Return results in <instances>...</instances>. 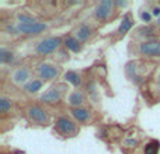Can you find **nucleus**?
Segmentation results:
<instances>
[{"instance_id":"f257e3e1","label":"nucleus","mask_w":160,"mask_h":154,"mask_svg":"<svg viewBox=\"0 0 160 154\" xmlns=\"http://www.w3.org/2000/svg\"><path fill=\"white\" fill-rule=\"evenodd\" d=\"M68 90H69L68 83H56V84L51 85L48 90H45L44 94H41L39 101L45 105H56L63 99Z\"/></svg>"},{"instance_id":"f03ea898","label":"nucleus","mask_w":160,"mask_h":154,"mask_svg":"<svg viewBox=\"0 0 160 154\" xmlns=\"http://www.w3.org/2000/svg\"><path fill=\"white\" fill-rule=\"evenodd\" d=\"M25 116H27V119L31 123L37 125V126H48L51 123V121H52L51 113L44 107H41L38 104L28 105L27 109H25Z\"/></svg>"},{"instance_id":"7ed1b4c3","label":"nucleus","mask_w":160,"mask_h":154,"mask_svg":"<svg viewBox=\"0 0 160 154\" xmlns=\"http://www.w3.org/2000/svg\"><path fill=\"white\" fill-rule=\"evenodd\" d=\"M53 128H55V132L59 136H63V137H73V136L78 135L80 130L78 122L68 115L58 116L55 123H53Z\"/></svg>"},{"instance_id":"20e7f679","label":"nucleus","mask_w":160,"mask_h":154,"mask_svg":"<svg viewBox=\"0 0 160 154\" xmlns=\"http://www.w3.org/2000/svg\"><path fill=\"white\" fill-rule=\"evenodd\" d=\"M35 73L38 79L42 81H53V80L59 79L62 76V69L58 65L49 63V62H39L35 66Z\"/></svg>"},{"instance_id":"39448f33","label":"nucleus","mask_w":160,"mask_h":154,"mask_svg":"<svg viewBox=\"0 0 160 154\" xmlns=\"http://www.w3.org/2000/svg\"><path fill=\"white\" fill-rule=\"evenodd\" d=\"M62 45H63V41L61 36H47L37 44L35 52L41 56H48L58 52Z\"/></svg>"},{"instance_id":"423d86ee","label":"nucleus","mask_w":160,"mask_h":154,"mask_svg":"<svg viewBox=\"0 0 160 154\" xmlns=\"http://www.w3.org/2000/svg\"><path fill=\"white\" fill-rule=\"evenodd\" d=\"M17 28L18 35H28V36H35L39 34L45 32L48 30V24L42 21H35V22H14Z\"/></svg>"},{"instance_id":"0eeeda50","label":"nucleus","mask_w":160,"mask_h":154,"mask_svg":"<svg viewBox=\"0 0 160 154\" xmlns=\"http://www.w3.org/2000/svg\"><path fill=\"white\" fill-rule=\"evenodd\" d=\"M31 80H32V70L28 66H18L10 73V81L16 87H24Z\"/></svg>"},{"instance_id":"6e6552de","label":"nucleus","mask_w":160,"mask_h":154,"mask_svg":"<svg viewBox=\"0 0 160 154\" xmlns=\"http://www.w3.org/2000/svg\"><path fill=\"white\" fill-rule=\"evenodd\" d=\"M114 11H115V6H114V2L111 0H105V2H100L97 3V6L94 7L93 14L94 18L100 22H105L112 17Z\"/></svg>"},{"instance_id":"1a4fd4ad","label":"nucleus","mask_w":160,"mask_h":154,"mask_svg":"<svg viewBox=\"0 0 160 154\" xmlns=\"http://www.w3.org/2000/svg\"><path fill=\"white\" fill-rule=\"evenodd\" d=\"M138 52L145 58H159L160 56V39L143 41L138 45Z\"/></svg>"},{"instance_id":"9d476101","label":"nucleus","mask_w":160,"mask_h":154,"mask_svg":"<svg viewBox=\"0 0 160 154\" xmlns=\"http://www.w3.org/2000/svg\"><path fill=\"white\" fill-rule=\"evenodd\" d=\"M66 102L70 105V108H82L87 102V98L82 90H73L66 97Z\"/></svg>"},{"instance_id":"9b49d317","label":"nucleus","mask_w":160,"mask_h":154,"mask_svg":"<svg viewBox=\"0 0 160 154\" xmlns=\"http://www.w3.org/2000/svg\"><path fill=\"white\" fill-rule=\"evenodd\" d=\"M70 115L78 123H87L91 119V111L86 107L82 108H72L70 109Z\"/></svg>"},{"instance_id":"f8f14e48","label":"nucleus","mask_w":160,"mask_h":154,"mask_svg":"<svg viewBox=\"0 0 160 154\" xmlns=\"http://www.w3.org/2000/svg\"><path fill=\"white\" fill-rule=\"evenodd\" d=\"M93 34H94V28L91 27L90 24H87V22L80 24L78 27V30L75 31V36L82 42V44L86 41H88V39L93 36Z\"/></svg>"},{"instance_id":"ddd939ff","label":"nucleus","mask_w":160,"mask_h":154,"mask_svg":"<svg viewBox=\"0 0 160 154\" xmlns=\"http://www.w3.org/2000/svg\"><path fill=\"white\" fill-rule=\"evenodd\" d=\"M63 46L66 48L68 51L73 52V53H80L83 51V44L79 41L78 38H76L75 35L66 36V38H65V41H63Z\"/></svg>"},{"instance_id":"4468645a","label":"nucleus","mask_w":160,"mask_h":154,"mask_svg":"<svg viewBox=\"0 0 160 154\" xmlns=\"http://www.w3.org/2000/svg\"><path fill=\"white\" fill-rule=\"evenodd\" d=\"M63 80H65V83H68V84L73 85L76 88L82 87V84H83L82 75L79 72H76V70H68L63 75Z\"/></svg>"},{"instance_id":"2eb2a0df","label":"nucleus","mask_w":160,"mask_h":154,"mask_svg":"<svg viewBox=\"0 0 160 154\" xmlns=\"http://www.w3.org/2000/svg\"><path fill=\"white\" fill-rule=\"evenodd\" d=\"M16 60H17L16 53L11 49H7L6 46H2V49H0V63H2L3 66H6V65H13V63H16Z\"/></svg>"},{"instance_id":"dca6fc26","label":"nucleus","mask_w":160,"mask_h":154,"mask_svg":"<svg viewBox=\"0 0 160 154\" xmlns=\"http://www.w3.org/2000/svg\"><path fill=\"white\" fill-rule=\"evenodd\" d=\"M132 27H133L132 16L128 13V14H125V16L122 17L121 22H119V27H118V30H117V34H118V35H125L127 32H129V30Z\"/></svg>"},{"instance_id":"f3484780","label":"nucleus","mask_w":160,"mask_h":154,"mask_svg":"<svg viewBox=\"0 0 160 154\" xmlns=\"http://www.w3.org/2000/svg\"><path fill=\"white\" fill-rule=\"evenodd\" d=\"M42 87H44V81L41 79H32L28 84H25L22 87V90L27 94H37L42 90Z\"/></svg>"},{"instance_id":"a211bd4d","label":"nucleus","mask_w":160,"mask_h":154,"mask_svg":"<svg viewBox=\"0 0 160 154\" xmlns=\"http://www.w3.org/2000/svg\"><path fill=\"white\" fill-rule=\"evenodd\" d=\"M87 95L93 104H97V102L100 101V91H98V88H97L96 81H90L87 84Z\"/></svg>"},{"instance_id":"6ab92c4d","label":"nucleus","mask_w":160,"mask_h":154,"mask_svg":"<svg viewBox=\"0 0 160 154\" xmlns=\"http://www.w3.org/2000/svg\"><path fill=\"white\" fill-rule=\"evenodd\" d=\"M11 108H13V101L4 95L0 97V113L2 115H7L11 111Z\"/></svg>"},{"instance_id":"aec40b11","label":"nucleus","mask_w":160,"mask_h":154,"mask_svg":"<svg viewBox=\"0 0 160 154\" xmlns=\"http://www.w3.org/2000/svg\"><path fill=\"white\" fill-rule=\"evenodd\" d=\"M160 150V143L158 140H150L149 143L145 146L143 154H159Z\"/></svg>"},{"instance_id":"412c9836","label":"nucleus","mask_w":160,"mask_h":154,"mask_svg":"<svg viewBox=\"0 0 160 154\" xmlns=\"http://www.w3.org/2000/svg\"><path fill=\"white\" fill-rule=\"evenodd\" d=\"M139 18L142 20V22H145V24H148L149 25L150 22L153 21V18H155V17H153V14H152V11L150 10H142V11H139Z\"/></svg>"},{"instance_id":"4be33fe9","label":"nucleus","mask_w":160,"mask_h":154,"mask_svg":"<svg viewBox=\"0 0 160 154\" xmlns=\"http://www.w3.org/2000/svg\"><path fill=\"white\" fill-rule=\"evenodd\" d=\"M35 21H38V20L34 16H31V14H27V13L17 14V22H35Z\"/></svg>"},{"instance_id":"5701e85b","label":"nucleus","mask_w":160,"mask_h":154,"mask_svg":"<svg viewBox=\"0 0 160 154\" xmlns=\"http://www.w3.org/2000/svg\"><path fill=\"white\" fill-rule=\"evenodd\" d=\"M138 144H139L138 139H127V140L124 142V146L128 147V149H133V147H136Z\"/></svg>"},{"instance_id":"b1692460","label":"nucleus","mask_w":160,"mask_h":154,"mask_svg":"<svg viewBox=\"0 0 160 154\" xmlns=\"http://www.w3.org/2000/svg\"><path fill=\"white\" fill-rule=\"evenodd\" d=\"M150 11H152L153 17H155L156 20H159V18H160V4H155V6H152Z\"/></svg>"},{"instance_id":"393cba45","label":"nucleus","mask_w":160,"mask_h":154,"mask_svg":"<svg viewBox=\"0 0 160 154\" xmlns=\"http://www.w3.org/2000/svg\"><path fill=\"white\" fill-rule=\"evenodd\" d=\"M128 4H129L128 2H114V6H115V8L117 7H127Z\"/></svg>"},{"instance_id":"a878e982","label":"nucleus","mask_w":160,"mask_h":154,"mask_svg":"<svg viewBox=\"0 0 160 154\" xmlns=\"http://www.w3.org/2000/svg\"><path fill=\"white\" fill-rule=\"evenodd\" d=\"M156 87H158V91L160 93V69L158 70V75H156Z\"/></svg>"},{"instance_id":"bb28decb","label":"nucleus","mask_w":160,"mask_h":154,"mask_svg":"<svg viewBox=\"0 0 160 154\" xmlns=\"http://www.w3.org/2000/svg\"><path fill=\"white\" fill-rule=\"evenodd\" d=\"M158 27H159V28H160V18H159V20H158Z\"/></svg>"}]
</instances>
